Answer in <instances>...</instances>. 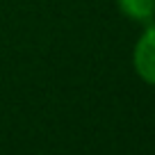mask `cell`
I'll use <instances>...</instances> for the list:
<instances>
[{"mask_svg":"<svg viewBox=\"0 0 155 155\" xmlns=\"http://www.w3.org/2000/svg\"><path fill=\"white\" fill-rule=\"evenodd\" d=\"M135 68L146 82L155 84V25L144 32L135 48Z\"/></svg>","mask_w":155,"mask_h":155,"instance_id":"cell-1","label":"cell"},{"mask_svg":"<svg viewBox=\"0 0 155 155\" xmlns=\"http://www.w3.org/2000/svg\"><path fill=\"white\" fill-rule=\"evenodd\" d=\"M119 7L135 21H150L155 14V0H119Z\"/></svg>","mask_w":155,"mask_h":155,"instance_id":"cell-2","label":"cell"}]
</instances>
